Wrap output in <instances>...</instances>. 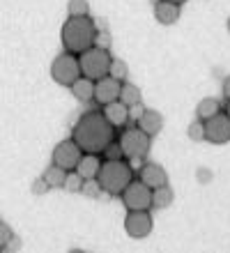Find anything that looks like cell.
I'll list each match as a JSON object with an SVG mask.
<instances>
[{"label":"cell","instance_id":"obj_1","mask_svg":"<svg viewBox=\"0 0 230 253\" xmlns=\"http://www.w3.org/2000/svg\"><path fill=\"white\" fill-rule=\"evenodd\" d=\"M72 140L81 147V152L101 154L104 147L115 140V126L106 120L101 111H88L74 125Z\"/></svg>","mask_w":230,"mask_h":253},{"label":"cell","instance_id":"obj_2","mask_svg":"<svg viewBox=\"0 0 230 253\" xmlns=\"http://www.w3.org/2000/svg\"><path fill=\"white\" fill-rule=\"evenodd\" d=\"M94 35H97V26L90 16H69L62 23L60 42H62L65 51L79 55L90 46H94Z\"/></svg>","mask_w":230,"mask_h":253},{"label":"cell","instance_id":"obj_3","mask_svg":"<svg viewBox=\"0 0 230 253\" xmlns=\"http://www.w3.org/2000/svg\"><path fill=\"white\" fill-rule=\"evenodd\" d=\"M134 180V168L127 159H104L97 173V182L101 191L108 196H120L122 189Z\"/></svg>","mask_w":230,"mask_h":253},{"label":"cell","instance_id":"obj_4","mask_svg":"<svg viewBox=\"0 0 230 253\" xmlns=\"http://www.w3.org/2000/svg\"><path fill=\"white\" fill-rule=\"evenodd\" d=\"M111 51H104V48L90 46L88 51L79 53V67H81V76L86 79L97 81L101 76L108 74V67H111Z\"/></svg>","mask_w":230,"mask_h":253},{"label":"cell","instance_id":"obj_5","mask_svg":"<svg viewBox=\"0 0 230 253\" xmlns=\"http://www.w3.org/2000/svg\"><path fill=\"white\" fill-rule=\"evenodd\" d=\"M118 140H120V145H122L125 159L138 164V161H143L145 157H147V152H150V140H152V136H147L143 129L134 126V129H127V131L120 133Z\"/></svg>","mask_w":230,"mask_h":253},{"label":"cell","instance_id":"obj_6","mask_svg":"<svg viewBox=\"0 0 230 253\" xmlns=\"http://www.w3.org/2000/svg\"><path fill=\"white\" fill-rule=\"evenodd\" d=\"M81 76V67H79V55L69 53H60L51 65V79L62 87H69L74 81Z\"/></svg>","mask_w":230,"mask_h":253},{"label":"cell","instance_id":"obj_7","mask_svg":"<svg viewBox=\"0 0 230 253\" xmlns=\"http://www.w3.org/2000/svg\"><path fill=\"white\" fill-rule=\"evenodd\" d=\"M120 198H122V205H125L127 210H150L152 207V189L134 177V180L122 189Z\"/></svg>","mask_w":230,"mask_h":253},{"label":"cell","instance_id":"obj_8","mask_svg":"<svg viewBox=\"0 0 230 253\" xmlns=\"http://www.w3.org/2000/svg\"><path fill=\"white\" fill-rule=\"evenodd\" d=\"M125 230L132 240H145V237L152 233L150 210H127Z\"/></svg>","mask_w":230,"mask_h":253},{"label":"cell","instance_id":"obj_9","mask_svg":"<svg viewBox=\"0 0 230 253\" xmlns=\"http://www.w3.org/2000/svg\"><path fill=\"white\" fill-rule=\"evenodd\" d=\"M205 122V140H210L212 145H224L230 140V118L228 113H214Z\"/></svg>","mask_w":230,"mask_h":253},{"label":"cell","instance_id":"obj_10","mask_svg":"<svg viewBox=\"0 0 230 253\" xmlns=\"http://www.w3.org/2000/svg\"><path fill=\"white\" fill-rule=\"evenodd\" d=\"M81 147L74 143L72 138H67V140H60L58 145L53 147V164L55 166H60L62 170H76V166H79V161H81Z\"/></svg>","mask_w":230,"mask_h":253},{"label":"cell","instance_id":"obj_11","mask_svg":"<svg viewBox=\"0 0 230 253\" xmlns=\"http://www.w3.org/2000/svg\"><path fill=\"white\" fill-rule=\"evenodd\" d=\"M120 87H122V81L113 79V76H101V79L94 81V94H92V101L97 106H106L111 101L120 99Z\"/></svg>","mask_w":230,"mask_h":253},{"label":"cell","instance_id":"obj_12","mask_svg":"<svg viewBox=\"0 0 230 253\" xmlns=\"http://www.w3.org/2000/svg\"><path fill=\"white\" fill-rule=\"evenodd\" d=\"M138 180L143 184H147L150 189H157L168 184V175H166V170L159 164H143L140 170H138Z\"/></svg>","mask_w":230,"mask_h":253},{"label":"cell","instance_id":"obj_13","mask_svg":"<svg viewBox=\"0 0 230 253\" xmlns=\"http://www.w3.org/2000/svg\"><path fill=\"white\" fill-rule=\"evenodd\" d=\"M180 14H182V7H180L178 2H171V0H159V2H154V19H157L161 26L178 23Z\"/></svg>","mask_w":230,"mask_h":253},{"label":"cell","instance_id":"obj_14","mask_svg":"<svg viewBox=\"0 0 230 253\" xmlns=\"http://www.w3.org/2000/svg\"><path fill=\"white\" fill-rule=\"evenodd\" d=\"M101 113H104V118L111 122L115 129H122V126L129 122V106H125L120 99L101 106Z\"/></svg>","mask_w":230,"mask_h":253},{"label":"cell","instance_id":"obj_15","mask_svg":"<svg viewBox=\"0 0 230 253\" xmlns=\"http://www.w3.org/2000/svg\"><path fill=\"white\" fill-rule=\"evenodd\" d=\"M136 126L143 129L147 136H157V133H161V129H164V115L159 113V111L145 108V113L136 120Z\"/></svg>","mask_w":230,"mask_h":253},{"label":"cell","instance_id":"obj_16","mask_svg":"<svg viewBox=\"0 0 230 253\" xmlns=\"http://www.w3.org/2000/svg\"><path fill=\"white\" fill-rule=\"evenodd\" d=\"M99 168H101V159H99V154L83 152L81 154L79 166H76V173H79L83 180H94L97 173H99Z\"/></svg>","mask_w":230,"mask_h":253},{"label":"cell","instance_id":"obj_17","mask_svg":"<svg viewBox=\"0 0 230 253\" xmlns=\"http://www.w3.org/2000/svg\"><path fill=\"white\" fill-rule=\"evenodd\" d=\"M69 90H72V94L79 101H92V94H94V81L86 79V76H79V79L69 85Z\"/></svg>","mask_w":230,"mask_h":253},{"label":"cell","instance_id":"obj_18","mask_svg":"<svg viewBox=\"0 0 230 253\" xmlns=\"http://www.w3.org/2000/svg\"><path fill=\"white\" fill-rule=\"evenodd\" d=\"M173 200H175V193H173V189L168 187V184L152 189V207H154V210H166V207H171Z\"/></svg>","mask_w":230,"mask_h":253},{"label":"cell","instance_id":"obj_19","mask_svg":"<svg viewBox=\"0 0 230 253\" xmlns=\"http://www.w3.org/2000/svg\"><path fill=\"white\" fill-rule=\"evenodd\" d=\"M42 177L48 182V187H51V189H62L65 177H67V170H62V168L55 166V164H51V166L44 170V175H42Z\"/></svg>","mask_w":230,"mask_h":253},{"label":"cell","instance_id":"obj_20","mask_svg":"<svg viewBox=\"0 0 230 253\" xmlns=\"http://www.w3.org/2000/svg\"><path fill=\"white\" fill-rule=\"evenodd\" d=\"M219 111H221V104H219L217 99H212V97H205V99L198 104L196 115H198V120H207V118H212V115L219 113Z\"/></svg>","mask_w":230,"mask_h":253},{"label":"cell","instance_id":"obj_21","mask_svg":"<svg viewBox=\"0 0 230 253\" xmlns=\"http://www.w3.org/2000/svg\"><path fill=\"white\" fill-rule=\"evenodd\" d=\"M120 101L125 104V106H134L140 101V90H138L134 83H125L122 81V87H120Z\"/></svg>","mask_w":230,"mask_h":253},{"label":"cell","instance_id":"obj_22","mask_svg":"<svg viewBox=\"0 0 230 253\" xmlns=\"http://www.w3.org/2000/svg\"><path fill=\"white\" fill-rule=\"evenodd\" d=\"M67 14H69V16H90L88 0H69V2H67Z\"/></svg>","mask_w":230,"mask_h":253},{"label":"cell","instance_id":"obj_23","mask_svg":"<svg viewBox=\"0 0 230 253\" xmlns=\"http://www.w3.org/2000/svg\"><path fill=\"white\" fill-rule=\"evenodd\" d=\"M108 76H113V79H118V81H125L127 76H129V67H127V62L113 58L111 67H108Z\"/></svg>","mask_w":230,"mask_h":253},{"label":"cell","instance_id":"obj_24","mask_svg":"<svg viewBox=\"0 0 230 253\" xmlns=\"http://www.w3.org/2000/svg\"><path fill=\"white\" fill-rule=\"evenodd\" d=\"M81 184H83V177H81L76 170H67V177H65V184H62V189H67V191H81Z\"/></svg>","mask_w":230,"mask_h":253},{"label":"cell","instance_id":"obj_25","mask_svg":"<svg viewBox=\"0 0 230 253\" xmlns=\"http://www.w3.org/2000/svg\"><path fill=\"white\" fill-rule=\"evenodd\" d=\"M104 159H125V152H122V145H120V140H111L108 145L104 147Z\"/></svg>","mask_w":230,"mask_h":253},{"label":"cell","instance_id":"obj_26","mask_svg":"<svg viewBox=\"0 0 230 253\" xmlns=\"http://www.w3.org/2000/svg\"><path fill=\"white\" fill-rule=\"evenodd\" d=\"M186 133H189V138L193 140V143H200V140H205V122L203 120L191 122L189 129H186Z\"/></svg>","mask_w":230,"mask_h":253},{"label":"cell","instance_id":"obj_27","mask_svg":"<svg viewBox=\"0 0 230 253\" xmlns=\"http://www.w3.org/2000/svg\"><path fill=\"white\" fill-rule=\"evenodd\" d=\"M81 193H83V196H88V198H99L101 187H99L97 177H94V180H83V184H81Z\"/></svg>","mask_w":230,"mask_h":253},{"label":"cell","instance_id":"obj_28","mask_svg":"<svg viewBox=\"0 0 230 253\" xmlns=\"http://www.w3.org/2000/svg\"><path fill=\"white\" fill-rule=\"evenodd\" d=\"M111 33L108 30H97L94 35V46L97 48H104V51H111Z\"/></svg>","mask_w":230,"mask_h":253},{"label":"cell","instance_id":"obj_29","mask_svg":"<svg viewBox=\"0 0 230 253\" xmlns=\"http://www.w3.org/2000/svg\"><path fill=\"white\" fill-rule=\"evenodd\" d=\"M12 237H14L12 228L7 226V223H2V221H0V251H2V249H5L7 244H9V242H12Z\"/></svg>","mask_w":230,"mask_h":253},{"label":"cell","instance_id":"obj_30","mask_svg":"<svg viewBox=\"0 0 230 253\" xmlns=\"http://www.w3.org/2000/svg\"><path fill=\"white\" fill-rule=\"evenodd\" d=\"M30 189H33L35 196H42V193H46L51 187H48V182H46L44 177H40V180H35V182H33V187H30Z\"/></svg>","mask_w":230,"mask_h":253},{"label":"cell","instance_id":"obj_31","mask_svg":"<svg viewBox=\"0 0 230 253\" xmlns=\"http://www.w3.org/2000/svg\"><path fill=\"white\" fill-rule=\"evenodd\" d=\"M145 113V106H143V101H138V104H134V106H129V120L136 122L140 115Z\"/></svg>","mask_w":230,"mask_h":253},{"label":"cell","instance_id":"obj_32","mask_svg":"<svg viewBox=\"0 0 230 253\" xmlns=\"http://www.w3.org/2000/svg\"><path fill=\"white\" fill-rule=\"evenodd\" d=\"M210 180H212V173H210V170H207V168H198V182L207 184Z\"/></svg>","mask_w":230,"mask_h":253},{"label":"cell","instance_id":"obj_33","mask_svg":"<svg viewBox=\"0 0 230 253\" xmlns=\"http://www.w3.org/2000/svg\"><path fill=\"white\" fill-rule=\"evenodd\" d=\"M19 249H21V240H19V237H12V242H9L2 251H19Z\"/></svg>","mask_w":230,"mask_h":253},{"label":"cell","instance_id":"obj_34","mask_svg":"<svg viewBox=\"0 0 230 253\" xmlns=\"http://www.w3.org/2000/svg\"><path fill=\"white\" fill-rule=\"evenodd\" d=\"M224 97L226 99H230V76H226L224 79Z\"/></svg>","mask_w":230,"mask_h":253},{"label":"cell","instance_id":"obj_35","mask_svg":"<svg viewBox=\"0 0 230 253\" xmlns=\"http://www.w3.org/2000/svg\"><path fill=\"white\" fill-rule=\"evenodd\" d=\"M226 113H228V118H230V99H228V104H226Z\"/></svg>","mask_w":230,"mask_h":253},{"label":"cell","instance_id":"obj_36","mask_svg":"<svg viewBox=\"0 0 230 253\" xmlns=\"http://www.w3.org/2000/svg\"><path fill=\"white\" fill-rule=\"evenodd\" d=\"M171 2H178V5H182V2H186V0H171Z\"/></svg>","mask_w":230,"mask_h":253},{"label":"cell","instance_id":"obj_37","mask_svg":"<svg viewBox=\"0 0 230 253\" xmlns=\"http://www.w3.org/2000/svg\"><path fill=\"white\" fill-rule=\"evenodd\" d=\"M226 23H228V33H230V16H228V21H226Z\"/></svg>","mask_w":230,"mask_h":253},{"label":"cell","instance_id":"obj_38","mask_svg":"<svg viewBox=\"0 0 230 253\" xmlns=\"http://www.w3.org/2000/svg\"><path fill=\"white\" fill-rule=\"evenodd\" d=\"M150 2H152V5H154V2H159V0H150Z\"/></svg>","mask_w":230,"mask_h":253},{"label":"cell","instance_id":"obj_39","mask_svg":"<svg viewBox=\"0 0 230 253\" xmlns=\"http://www.w3.org/2000/svg\"><path fill=\"white\" fill-rule=\"evenodd\" d=\"M0 221H2V219H0Z\"/></svg>","mask_w":230,"mask_h":253}]
</instances>
